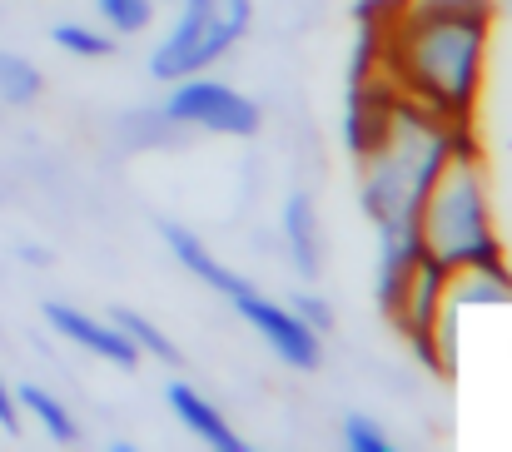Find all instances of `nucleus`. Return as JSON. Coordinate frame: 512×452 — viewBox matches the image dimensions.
Segmentation results:
<instances>
[{
    "mask_svg": "<svg viewBox=\"0 0 512 452\" xmlns=\"http://www.w3.org/2000/svg\"><path fill=\"white\" fill-rule=\"evenodd\" d=\"M488 45L493 15H393L383 30V75L438 120H473Z\"/></svg>",
    "mask_w": 512,
    "mask_h": 452,
    "instance_id": "1",
    "label": "nucleus"
},
{
    "mask_svg": "<svg viewBox=\"0 0 512 452\" xmlns=\"http://www.w3.org/2000/svg\"><path fill=\"white\" fill-rule=\"evenodd\" d=\"M448 164V120L398 95L383 150L358 164V204L378 234H418V209Z\"/></svg>",
    "mask_w": 512,
    "mask_h": 452,
    "instance_id": "2",
    "label": "nucleus"
},
{
    "mask_svg": "<svg viewBox=\"0 0 512 452\" xmlns=\"http://www.w3.org/2000/svg\"><path fill=\"white\" fill-rule=\"evenodd\" d=\"M418 234L423 249L453 274V269H478V264H503V239L493 224V194L483 159H448L418 209Z\"/></svg>",
    "mask_w": 512,
    "mask_h": 452,
    "instance_id": "3",
    "label": "nucleus"
},
{
    "mask_svg": "<svg viewBox=\"0 0 512 452\" xmlns=\"http://www.w3.org/2000/svg\"><path fill=\"white\" fill-rule=\"evenodd\" d=\"M254 25V0H179V15L150 50V80L170 85L214 70Z\"/></svg>",
    "mask_w": 512,
    "mask_h": 452,
    "instance_id": "4",
    "label": "nucleus"
},
{
    "mask_svg": "<svg viewBox=\"0 0 512 452\" xmlns=\"http://www.w3.org/2000/svg\"><path fill=\"white\" fill-rule=\"evenodd\" d=\"M165 115L179 120L184 130H204V135H229V140H254L264 125V110L254 95L234 90L229 80H214L209 70L170 80L165 95Z\"/></svg>",
    "mask_w": 512,
    "mask_h": 452,
    "instance_id": "5",
    "label": "nucleus"
},
{
    "mask_svg": "<svg viewBox=\"0 0 512 452\" xmlns=\"http://www.w3.org/2000/svg\"><path fill=\"white\" fill-rule=\"evenodd\" d=\"M229 308L269 343V353H274L279 363H289V368H299V373H314V368L324 363V338H319L289 303L259 294V284L244 279V284L229 294Z\"/></svg>",
    "mask_w": 512,
    "mask_h": 452,
    "instance_id": "6",
    "label": "nucleus"
},
{
    "mask_svg": "<svg viewBox=\"0 0 512 452\" xmlns=\"http://www.w3.org/2000/svg\"><path fill=\"white\" fill-rule=\"evenodd\" d=\"M398 115V90L383 70L368 75H348V95H343V150L353 154V164H363L368 154L383 150L388 130Z\"/></svg>",
    "mask_w": 512,
    "mask_h": 452,
    "instance_id": "7",
    "label": "nucleus"
},
{
    "mask_svg": "<svg viewBox=\"0 0 512 452\" xmlns=\"http://www.w3.org/2000/svg\"><path fill=\"white\" fill-rule=\"evenodd\" d=\"M40 313H45L50 333H60L65 343H75V348H85V353H95V358H105V363H115L125 373L140 368V353H135V343L125 338V328L115 318H95V313H85V308L60 303V299H50Z\"/></svg>",
    "mask_w": 512,
    "mask_h": 452,
    "instance_id": "8",
    "label": "nucleus"
},
{
    "mask_svg": "<svg viewBox=\"0 0 512 452\" xmlns=\"http://www.w3.org/2000/svg\"><path fill=\"white\" fill-rule=\"evenodd\" d=\"M165 403H170V413L184 423V433H194L204 448L214 452H249V443L234 433V423L224 418V408L214 403V398H204L194 383H184V378H170L165 383Z\"/></svg>",
    "mask_w": 512,
    "mask_h": 452,
    "instance_id": "9",
    "label": "nucleus"
},
{
    "mask_svg": "<svg viewBox=\"0 0 512 452\" xmlns=\"http://www.w3.org/2000/svg\"><path fill=\"white\" fill-rule=\"evenodd\" d=\"M279 229H284V249H289V264L304 274V279H319L324 269V229H319V214H314V199L304 189H294L284 199V214H279Z\"/></svg>",
    "mask_w": 512,
    "mask_h": 452,
    "instance_id": "10",
    "label": "nucleus"
},
{
    "mask_svg": "<svg viewBox=\"0 0 512 452\" xmlns=\"http://www.w3.org/2000/svg\"><path fill=\"white\" fill-rule=\"evenodd\" d=\"M512 303V269L503 264H478V269H453L448 274V294L443 308L463 313V308H503Z\"/></svg>",
    "mask_w": 512,
    "mask_h": 452,
    "instance_id": "11",
    "label": "nucleus"
},
{
    "mask_svg": "<svg viewBox=\"0 0 512 452\" xmlns=\"http://www.w3.org/2000/svg\"><path fill=\"white\" fill-rule=\"evenodd\" d=\"M15 403H20V413H30V418L40 423V433H45L50 443H65V448L80 443V423L70 418V408H65L50 388H40V383H20V388H15Z\"/></svg>",
    "mask_w": 512,
    "mask_h": 452,
    "instance_id": "12",
    "label": "nucleus"
},
{
    "mask_svg": "<svg viewBox=\"0 0 512 452\" xmlns=\"http://www.w3.org/2000/svg\"><path fill=\"white\" fill-rule=\"evenodd\" d=\"M120 328H125V338L135 343V353H140V363L150 358V363H165V368H179L184 363V353H179V343H174L170 333L155 323V318H145L140 308H115L110 313Z\"/></svg>",
    "mask_w": 512,
    "mask_h": 452,
    "instance_id": "13",
    "label": "nucleus"
},
{
    "mask_svg": "<svg viewBox=\"0 0 512 452\" xmlns=\"http://www.w3.org/2000/svg\"><path fill=\"white\" fill-rule=\"evenodd\" d=\"M120 135H125V150H170L179 145L184 125L165 115V105H155V110H130L120 120Z\"/></svg>",
    "mask_w": 512,
    "mask_h": 452,
    "instance_id": "14",
    "label": "nucleus"
},
{
    "mask_svg": "<svg viewBox=\"0 0 512 452\" xmlns=\"http://www.w3.org/2000/svg\"><path fill=\"white\" fill-rule=\"evenodd\" d=\"M40 90H45L40 65H35V60H25V55H15V50H0V105L25 110V105H35V100H40Z\"/></svg>",
    "mask_w": 512,
    "mask_h": 452,
    "instance_id": "15",
    "label": "nucleus"
},
{
    "mask_svg": "<svg viewBox=\"0 0 512 452\" xmlns=\"http://www.w3.org/2000/svg\"><path fill=\"white\" fill-rule=\"evenodd\" d=\"M50 40L65 55H75V60H105V55H115V35L110 30H95V25H80V20H60L50 30Z\"/></svg>",
    "mask_w": 512,
    "mask_h": 452,
    "instance_id": "16",
    "label": "nucleus"
},
{
    "mask_svg": "<svg viewBox=\"0 0 512 452\" xmlns=\"http://www.w3.org/2000/svg\"><path fill=\"white\" fill-rule=\"evenodd\" d=\"M95 10L105 15L110 35H140L155 20V0H95Z\"/></svg>",
    "mask_w": 512,
    "mask_h": 452,
    "instance_id": "17",
    "label": "nucleus"
},
{
    "mask_svg": "<svg viewBox=\"0 0 512 452\" xmlns=\"http://www.w3.org/2000/svg\"><path fill=\"white\" fill-rule=\"evenodd\" d=\"M343 448L348 452H393V438H388L383 423H373L368 413H348V418H343Z\"/></svg>",
    "mask_w": 512,
    "mask_h": 452,
    "instance_id": "18",
    "label": "nucleus"
},
{
    "mask_svg": "<svg viewBox=\"0 0 512 452\" xmlns=\"http://www.w3.org/2000/svg\"><path fill=\"white\" fill-rule=\"evenodd\" d=\"M398 15H498L493 0H403Z\"/></svg>",
    "mask_w": 512,
    "mask_h": 452,
    "instance_id": "19",
    "label": "nucleus"
},
{
    "mask_svg": "<svg viewBox=\"0 0 512 452\" xmlns=\"http://www.w3.org/2000/svg\"><path fill=\"white\" fill-rule=\"evenodd\" d=\"M289 308H294V313L319 333V338H324V333H334V303L324 299V294H304V289H299V294L289 299Z\"/></svg>",
    "mask_w": 512,
    "mask_h": 452,
    "instance_id": "20",
    "label": "nucleus"
},
{
    "mask_svg": "<svg viewBox=\"0 0 512 452\" xmlns=\"http://www.w3.org/2000/svg\"><path fill=\"white\" fill-rule=\"evenodd\" d=\"M0 428L20 433V403H15V388L5 383V373H0Z\"/></svg>",
    "mask_w": 512,
    "mask_h": 452,
    "instance_id": "21",
    "label": "nucleus"
},
{
    "mask_svg": "<svg viewBox=\"0 0 512 452\" xmlns=\"http://www.w3.org/2000/svg\"><path fill=\"white\" fill-rule=\"evenodd\" d=\"M20 259H30V264H50V254H45V249H20Z\"/></svg>",
    "mask_w": 512,
    "mask_h": 452,
    "instance_id": "22",
    "label": "nucleus"
}]
</instances>
